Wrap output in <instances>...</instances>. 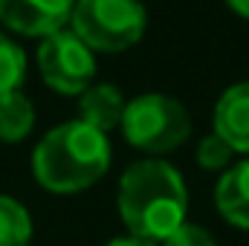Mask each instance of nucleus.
I'll return each mask as SVG.
<instances>
[{
  "label": "nucleus",
  "instance_id": "dca6fc26",
  "mask_svg": "<svg viewBox=\"0 0 249 246\" xmlns=\"http://www.w3.org/2000/svg\"><path fill=\"white\" fill-rule=\"evenodd\" d=\"M226 6H229L235 15H241V18L249 20V0H226Z\"/></svg>",
  "mask_w": 249,
  "mask_h": 246
},
{
  "label": "nucleus",
  "instance_id": "ddd939ff",
  "mask_svg": "<svg viewBox=\"0 0 249 246\" xmlns=\"http://www.w3.org/2000/svg\"><path fill=\"white\" fill-rule=\"evenodd\" d=\"M232 154H235V151H232L217 133H212V136H206V139L197 145V165L206 168V171H223V168L229 165Z\"/></svg>",
  "mask_w": 249,
  "mask_h": 246
},
{
  "label": "nucleus",
  "instance_id": "0eeeda50",
  "mask_svg": "<svg viewBox=\"0 0 249 246\" xmlns=\"http://www.w3.org/2000/svg\"><path fill=\"white\" fill-rule=\"evenodd\" d=\"M214 133L235 151L249 154V81L229 87L214 105Z\"/></svg>",
  "mask_w": 249,
  "mask_h": 246
},
{
  "label": "nucleus",
  "instance_id": "9b49d317",
  "mask_svg": "<svg viewBox=\"0 0 249 246\" xmlns=\"http://www.w3.org/2000/svg\"><path fill=\"white\" fill-rule=\"evenodd\" d=\"M32 220L29 211L15 200L0 194V246H29Z\"/></svg>",
  "mask_w": 249,
  "mask_h": 246
},
{
  "label": "nucleus",
  "instance_id": "20e7f679",
  "mask_svg": "<svg viewBox=\"0 0 249 246\" xmlns=\"http://www.w3.org/2000/svg\"><path fill=\"white\" fill-rule=\"evenodd\" d=\"M122 133L127 145L151 157L171 154L191 133V119L183 102L165 93H145L127 102L122 116Z\"/></svg>",
  "mask_w": 249,
  "mask_h": 246
},
{
  "label": "nucleus",
  "instance_id": "4468645a",
  "mask_svg": "<svg viewBox=\"0 0 249 246\" xmlns=\"http://www.w3.org/2000/svg\"><path fill=\"white\" fill-rule=\"evenodd\" d=\"M162 246H217L214 238L203 229V226H194V223H183L180 229H174Z\"/></svg>",
  "mask_w": 249,
  "mask_h": 246
},
{
  "label": "nucleus",
  "instance_id": "9d476101",
  "mask_svg": "<svg viewBox=\"0 0 249 246\" xmlns=\"http://www.w3.org/2000/svg\"><path fill=\"white\" fill-rule=\"evenodd\" d=\"M35 127V107L20 93H0V139L3 142H20Z\"/></svg>",
  "mask_w": 249,
  "mask_h": 246
},
{
  "label": "nucleus",
  "instance_id": "423d86ee",
  "mask_svg": "<svg viewBox=\"0 0 249 246\" xmlns=\"http://www.w3.org/2000/svg\"><path fill=\"white\" fill-rule=\"evenodd\" d=\"M75 0H0V23L26 38H47L70 23Z\"/></svg>",
  "mask_w": 249,
  "mask_h": 246
},
{
  "label": "nucleus",
  "instance_id": "1a4fd4ad",
  "mask_svg": "<svg viewBox=\"0 0 249 246\" xmlns=\"http://www.w3.org/2000/svg\"><path fill=\"white\" fill-rule=\"evenodd\" d=\"M214 203L223 220L249 232V159L232 165L214 188Z\"/></svg>",
  "mask_w": 249,
  "mask_h": 246
},
{
  "label": "nucleus",
  "instance_id": "6e6552de",
  "mask_svg": "<svg viewBox=\"0 0 249 246\" xmlns=\"http://www.w3.org/2000/svg\"><path fill=\"white\" fill-rule=\"evenodd\" d=\"M124 107H127V102H124L122 90L113 84H90L78 96V119L102 130L105 136L113 127H122Z\"/></svg>",
  "mask_w": 249,
  "mask_h": 246
},
{
  "label": "nucleus",
  "instance_id": "f257e3e1",
  "mask_svg": "<svg viewBox=\"0 0 249 246\" xmlns=\"http://www.w3.org/2000/svg\"><path fill=\"white\" fill-rule=\"evenodd\" d=\"M188 194L174 165L160 157L133 162L119 180V214L127 235L151 244L165 241L186 223Z\"/></svg>",
  "mask_w": 249,
  "mask_h": 246
},
{
  "label": "nucleus",
  "instance_id": "f8f14e48",
  "mask_svg": "<svg viewBox=\"0 0 249 246\" xmlns=\"http://www.w3.org/2000/svg\"><path fill=\"white\" fill-rule=\"evenodd\" d=\"M26 78V55L23 50L0 32V93H12V90H20Z\"/></svg>",
  "mask_w": 249,
  "mask_h": 246
},
{
  "label": "nucleus",
  "instance_id": "7ed1b4c3",
  "mask_svg": "<svg viewBox=\"0 0 249 246\" xmlns=\"http://www.w3.org/2000/svg\"><path fill=\"white\" fill-rule=\"evenodd\" d=\"M70 26L93 53H124L145 35L148 15L139 0H75Z\"/></svg>",
  "mask_w": 249,
  "mask_h": 246
},
{
  "label": "nucleus",
  "instance_id": "f03ea898",
  "mask_svg": "<svg viewBox=\"0 0 249 246\" xmlns=\"http://www.w3.org/2000/svg\"><path fill=\"white\" fill-rule=\"evenodd\" d=\"M110 168V142L81 119L53 127L32 154L35 180L53 194H75L96 185Z\"/></svg>",
  "mask_w": 249,
  "mask_h": 246
},
{
  "label": "nucleus",
  "instance_id": "2eb2a0df",
  "mask_svg": "<svg viewBox=\"0 0 249 246\" xmlns=\"http://www.w3.org/2000/svg\"><path fill=\"white\" fill-rule=\"evenodd\" d=\"M105 246H157V244H151V241H145V238H136V235H124V238L107 241Z\"/></svg>",
  "mask_w": 249,
  "mask_h": 246
},
{
  "label": "nucleus",
  "instance_id": "39448f33",
  "mask_svg": "<svg viewBox=\"0 0 249 246\" xmlns=\"http://www.w3.org/2000/svg\"><path fill=\"white\" fill-rule=\"evenodd\" d=\"M38 70L47 87H53L61 96H81L96 75L93 50L72 32L58 29L47 35L38 47Z\"/></svg>",
  "mask_w": 249,
  "mask_h": 246
}]
</instances>
